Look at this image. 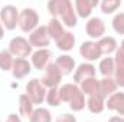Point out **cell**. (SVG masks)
<instances>
[{"label":"cell","mask_w":124,"mask_h":122,"mask_svg":"<svg viewBox=\"0 0 124 122\" xmlns=\"http://www.w3.org/2000/svg\"><path fill=\"white\" fill-rule=\"evenodd\" d=\"M104 32H105V25H104V22H102L101 19H98V17H93V19L87 23V33H88L90 37H94V39L101 37V36L104 34Z\"/></svg>","instance_id":"11"},{"label":"cell","mask_w":124,"mask_h":122,"mask_svg":"<svg viewBox=\"0 0 124 122\" xmlns=\"http://www.w3.org/2000/svg\"><path fill=\"white\" fill-rule=\"evenodd\" d=\"M116 89H117L116 81L111 79V78H104L102 81H100V88H98V92H97V93H98L100 96L105 98V96H108V95L116 93Z\"/></svg>","instance_id":"13"},{"label":"cell","mask_w":124,"mask_h":122,"mask_svg":"<svg viewBox=\"0 0 124 122\" xmlns=\"http://www.w3.org/2000/svg\"><path fill=\"white\" fill-rule=\"evenodd\" d=\"M56 68L59 69L61 75H69L72 70H74V66H75V62L71 56H61L58 58L55 62Z\"/></svg>","instance_id":"15"},{"label":"cell","mask_w":124,"mask_h":122,"mask_svg":"<svg viewBox=\"0 0 124 122\" xmlns=\"http://www.w3.org/2000/svg\"><path fill=\"white\" fill-rule=\"evenodd\" d=\"M58 14L62 17L63 23L69 27L77 26V14L74 12V7L71 4V1L68 0H59L58 3Z\"/></svg>","instance_id":"3"},{"label":"cell","mask_w":124,"mask_h":122,"mask_svg":"<svg viewBox=\"0 0 124 122\" xmlns=\"http://www.w3.org/2000/svg\"><path fill=\"white\" fill-rule=\"evenodd\" d=\"M49 59H51V52L48 49H39V50H36L33 53L32 63L38 70H43L49 65Z\"/></svg>","instance_id":"8"},{"label":"cell","mask_w":124,"mask_h":122,"mask_svg":"<svg viewBox=\"0 0 124 122\" xmlns=\"http://www.w3.org/2000/svg\"><path fill=\"white\" fill-rule=\"evenodd\" d=\"M100 72L105 76V78H110L111 75H114L116 72V62L113 58H105L102 59L100 63Z\"/></svg>","instance_id":"23"},{"label":"cell","mask_w":124,"mask_h":122,"mask_svg":"<svg viewBox=\"0 0 124 122\" xmlns=\"http://www.w3.org/2000/svg\"><path fill=\"white\" fill-rule=\"evenodd\" d=\"M110 122H124V119L120 118V116H113V118L110 119Z\"/></svg>","instance_id":"37"},{"label":"cell","mask_w":124,"mask_h":122,"mask_svg":"<svg viewBox=\"0 0 124 122\" xmlns=\"http://www.w3.org/2000/svg\"><path fill=\"white\" fill-rule=\"evenodd\" d=\"M69 106H71L72 111H82V109H84V106H85V99H84V93L81 92V89H79V92L71 99Z\"/></svg>","instance_id":"27"},{"label":"cell","mask_w":124,"mask_h":122,"mask_svg":"<svg viewBox=\"0 0 124 122\" xmlns=\"http://www.w3.org/2000/svg\"><path fill=\"white\" fill-rule=\"evenodd\" d=\"M0 122H1V121H0Z\"/></svg>","instance_id":"40"},{"label":"cell","mask_w":124,"mask_h":122,"mask_svg":"<svg viewBox=\"0 0 124 122\" xmlns=\"http://www.w3.org/2000/svg\"><path fill=\"white\" fill-rule=\"evenodd\" d=\"M3 37V26H1V23H0V39Z\"/></svg>","instance_id":"38"},{"label":"cell","mask_w":124,"mask_h":122,"mask_svg":"<svg viewBox=\"0 0 124 122\" xmlns=\"http://www.w3.org/2000/svg\"><path fill=\"white\" fill-rule=\"evenodd\" d=\"M45 70H46V72H45V75H43V78H42L40 83H42L45 88H49V89L56 88V86L59 85L61 78H62L59 69L56 68V65H55V63H49V65L46 66V69H45Z\"/></svg>","instance_id":"2"},{"label":"cell","mask_w":124,"mask_h":122,"mask_svg":"<svg viewBox=\"0 0 124 122\" xmlns=\"http://www.w3.org/2000/svg\"><path fill=\"white\" fill-rule=\"evenodd\" d=\"M29 118H31V122H51V114L45 108H38L32 112Z\"/></svg>","instance_id":"24"},{"label":"cell","mask_w":124,"mask_h":122,"mask_svg":"<svg viewBox=\"0 0 124 122\" xmlns=\"http://www.w3.org/2000/svg\"><path fill=\"white\" fill-rule=\"evenodd\" d=\"M58 3H59V0H52V1L48 4L49 13H51L52 16H56V14H58Z\"/></svg>","instance_id":"33"},{"label":"cell","mask_w":124,"mask_h":122,"mask_svg":"<svg viewBox=\"0 0 124 122\" xmlns=\"http://www.w3.org/2000/svg\"><path fill=\"white\" fill-rule=\"evenodd\" d=\"M114 75H116V79H114V81H116L117 86H121V88H124V69L116 68Z\"/></svg>","instance_id":"32"},{"label":"cell","mask_w":124,"mask_h":122,"mask_svg":"<svg viewBox=\"0 0 124 122\" xmlns=\"http://www.w3.org/2000/svg\"><path fill=\"white\" fill-rule=\"evenodd\" d=\"M98 88H100V81H97L95 78H91V79H87L84 82H81V92L82 93H87V95H95L98 92Z\"/></svg>","instance_id":"22"},{"label":"cell","mask_w":124,"mask_h":122,"mask_svg":"<svg viewBox=\"0 0 124 122\" xmlns=\"http://www.w3.org/2000/svg\"><path fill=\"white\" fill-rule=\"evenodd\" d=\"M29 43L32 47H39V49H45V46L49 45V36H48V29L46 26H39L38 29L32 32L31 37H29Z\"/></svg>","instance_id":"7"},{"label":"cell","mask_w":124,"mask_h":122,"mask_svg":"<svg viewBox=\"0 0 124 122\" xmlns=\"http://www.w3.org/2000/svg\"><path fill=\"white\" fill-rule=\"evenodd\" d=\"M87 105H88V109H90L93 114H100V112H102V109H104V106H105V103H104V98L100 96L98 93H95V95H91V96H90Z\"/></svg>","instance_id":"21"},{"label":"cell","mask_w":124,"mask_h":122,"mask_svg":"<svg viewBox=\"0 0 124 122\" xmlns=\"http://www.w3.org/2000/svg\"><path fill=\"white\" fill-rule=\"evenodd\" d=\"M9 52H10L12 55L17 56V58L25 59V58H28L32 53V45L25 39V37H20V36H19V37L12 39V42H10V45H9Z\"/></svg>","instance_id":"1"},{"label":"cell","mask_w":124,"mask_h":122,"mask_svg":"<svg viewBox=\"0 0 124 122\" xmlns=\"http://www.w3.org/2000/svg\"><path fill=\"white\" fill-rule=\"evenodd\" d=\"M39 22V16L33 9H25L19 14V26L23 32H32Z\"/></svg>","instance_id":"5"},{"label":"cell","mask_w":124,"mask_h":122,"mask_svg":"<svg viewBox=\"0 0 124 122\" xmlns=\"http://www.w3.org/2000/svg\"><path fill=\"white\" fill-rule=\"evenodd\" d=\"M1 22L7 30H13L16 25H19V12L15 6H6L0 12Z\"/></svg>","instance_id":"6"},{"label":"cell","mask_w":124,"mask_h":122,"mask_svg":"<svg viewBox=\"0 0 124 122\" xmlns=\"http://www.w3.org/2000/svg\"><path fill=\"white\" fill-rule=\"evenodd\" d=\"M56 122H77V119H75V116H74V115L63 114L62 116H59V118L56 119Z\"/></svg>","instance_id":"34"},{"label":"cell","mask_w":124,"mask_h":122,"mask_svg":"<svg viewBox=\"0 0 124 122\" xmlns=\"http://www.w3.org/2000/svg\"><path fill=\"white\" fill-rule=\"evenodd\" d=\"M98 4L97 0H77L75 6H77V12L81 17H88L91 14L93 7Z\"/></svg>","instance_id":"14"},{"label":"cell","mask_w":124,"mask_h":122,"mask_svg":"<svg viewBox=\"0 0 124 122\" xmlns=\"http://www.w3.org/2000/svg\"><path fill=\"white\" fill-rule=\"evenodd\" d=\"M79 92V88L74 83H66L63 85L61 89H59V96H61V101L63 102H71V99Z\"/></svg>","instance_id":"19"},{"label":"cell","mask_w":124,"mask_h":122,"mask_svg":"<svg viewBox=\"0 0 124 122\" xmlns=\"http://www.w3.org/2000/svg\"><path fill=\"white\" fill-rule=\"evenodd\" d=\"M124 101V93L123 92H116L110 96L108 102H107V108L110 111H117V108L120 106V103Z\"/></svg>","instance_id":"26"},{"label":"cell","mask_w":124,"mask_h":122,"mask_svg":"<svg viewBox=\"0 0 124 122\" xmlns=\"http://www.w3.org/2000/svg\"><path fill=\"white\" fill-rule=\"evenodd\" d=\"M26 95L31 98V101L35 103H42L46 98V91L45 86L38 81V79H32L31 82L26 85Z\"/></svg>","instance_id":"4"},{"label":"cell","mask_w":124,"mask_h":122,"mask_svg":"<svg viewBox=\"0 0 124 122\" xmlns=\"http://www.w3.org/2000/svg\"><path fill=\"white\" fill-rule=\"evenodd\" d=\"M91 78H95V68L90 63H82L74 75V81L77 83H81V82L91 79Z\"/></svg>","instance_id":"10"},{"label":"cell","mask_w":124,"mask_h":122,"mask_svg":"<svg viewBox=\"0 0 124 122\" xmlns=\"http://www.w3.org/2000/svg\"><path fill=\"white\" fill-rule=\"evenodd\" d=\"M117 112H118L120 115H123V116H124V101L120 103V106L117 108Z\"/></svg>","instance_id":"36"},{"label":"cell","mask_w":124,"mask_h":122,"mask_svg":"<svg viewBox=\"0 0 124 122\" xmlns=\"http://www.w3.org/2000/svg\"><path fill=\"white\" fill-rule=\"evenodd\" d=\"M98 47H100V52H101V55L102 53H105V55H110V53H113L116 49H117V42H116V39L114 37H102L98 43Z\"/></svg>","instance_id":"18"},{"label":"cell","mask_w":124,"mask_h":122,"mask_svg":"<svg viewBox=\"0 0 124 122\" xmlns=\"http://www.w3.org/2000/svg\"><path fill=\"white\" fill-rule=\"evenodd\" d=\"M79 52H81L82 58H85V59H88V61H97V59L101 56L100 47H98V45L94 43V42H84Z\"/></svg>","instance_id":"12"},{"label":"cell","mask_w":124,"mask_h":122,"mask_svg":"<svg viewBox=\"0 0 124 122\" xmlns=\"http://www.w3.org/2000/svg\"><path fill=\"white\" fill-rule=\"evenodd\" d=\"M19 112L22 116H31L33 112V102L26 93L20 95L19 98Z\"/></svg>","instance_id":"17"},{"label":"cell","mask_w":124,"mask_h":122,"mask_svg":"<svg viewBox=\"0 0 124 122\" xmlns=\"http://www.w3.org/2000/svg\"><path fill=\"white\" fill-rule=\"evenodd\" d=\"M6 122H22V121H20V118H19L16 114H10V115L7 116V121Z\"/></svg>","instance_id":"35"},{"label":"cell","mask_w":124,"mask_h":122,"mask_svg":"<svg viewBox=\"0 0 124 122\" xmlns=\"http://www.w3.org/2000/svg\"><path fill=\"white\" fill-rule=\"evenodd\" d=\"M46 102L51 106H58L62 102L61 96H59V89L54 88V89H49V92H46Z\"/></svg>","instance_id":"28"},{"label":"cell","mask_w":124,"mask_h":122,"mask_svg":"<svg viewBox=\"0 0 124 122\" xmlns=\"http://www.w3.org/2000/svg\"><path fill=\"white\" fill-rule=\"evenodd\" d=\"M113 27L120 34H124V13H118L113 19Z\"/></svg>","instance_id":"30"},{"label":"cell","mask_w":124,"mask_h":122,"mask_svg":"<svg viewBox=\"0 0 124 122\" xmlns=\"http://www.w3.org/2000/svg\"><path fill=\"white\" fill-rule=\"evenodd\" d=\"M74 45H75V37H74V34L71 32H65L61 37L56 40V46L61 50H65V52L71 50L74 47Z\"/></svg>","instance_id":"16"},{"label":"cell","mask_w":124,"mask_h":122,"mask_svg":"<svg viewBox=\"0 0 124 122\" xmlns=\"http://www.w3.org/2000/svg\"><path fill=\"white\" fill-rule=\"evenodd\" d=\"M118 6H120V1H118V0H104V1L101 3V10L108 14V13L116 12Z\"/></svg>","instance_id":"29"},{"label":"cell","mask_w":124,"mask_h":122,"mask_svg":"<svg viewBox=\"0 0 124 122\" xmlns=\"http://www.w3.org/2000/svg\"><path fill=\"white\" fill-rule=\"evenodd\" d=\"M116 65H117V68H120V69H124V49L123 47H120L117 52H116Z\"/></svg>","instance_id":"31"},{"label":"cell","mask_w":124,"mask_h":122,"mask_svg":"<svg viewBox=\"0 0 124 122\" xmlns=\"http://www.w3.org/2000/svg\"><path fill=\"white\" fill-rule=\"evenodd\" d=\"M13 55L9 52V50H1L0 52V69L1 70H10L13 68Z\"/></svg>","instance_id":"25"},{"label":"cell","mask_w":124,"mask_h":122,"mask_svg":"<svg viewBox=\"0 0 124 122\" xmlns=\"http://www.w3.org/2000/svg\"><path fill=\"white\" fill-rule=\"evenodd\" d=\"M46 29H48V36H49L51 39H55V40H58L62 34L65 33V32H63V27H62V25L59 23V20L55 19V17L49 22V25L46 26Z\"/></svg>","instance_id":"20"},{"label":"cell","mask_w":124,"mask_h":122,"mask_svg":"<svg viewBox=\"0 0 124 122\" xmlns=\"http://www.w3.org/2000/svg\"><path fill=\"white\" fill-rule=\"evenodd\" d=\"M12 73L16 79H22L25 78L26 75L31 73V63L26 61V59H22V58H17L13 62V68H12Z\"/></svg>","instance_id":"9"},{"label":"cell","mask_w":124,"mask_h":122,"mask_svg":"<svg viewBox=\"0 0 124 122\" xmlns=\"http://www.w3.org/2000/svg\"><path fill=\"white\" fill-rule=\"evenodd\" d=\"M121 47H123V49H124V40H123V43H121Z\"/></svg>","instance_id":"39"}]
</instances>
